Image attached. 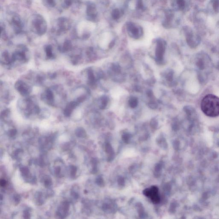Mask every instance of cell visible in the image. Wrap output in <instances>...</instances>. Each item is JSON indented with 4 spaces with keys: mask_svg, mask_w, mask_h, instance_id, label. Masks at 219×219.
<instances>
[{
    "mask_svg": "<svg viewBox=\"0 0 219 219\" xmlns=\"http://www.w3.org/2000/svg\"><path fill=\"white\" fill-rule=\"evenodd\" d=\"M15 88L22 95H26L30 93V88L22 81H18L15 84Z\"/></svg>",
    "mask_w": 219,
    "mask_h": 219,
    "instance_id": "obj_8",
    "label": "cell"
},
{
    "mask_svg": "<svg viewBox=\"0 0 219 219\" xmlns=\"http://www.w3.org/2000/svg\"><path fill=\"white\" fill-rule=\"evenodd\" d=\"M87 16L91 20L94 19L97 16V10L95 4L93 3H88L87 8Z\"/></svg>",
    "mask_w": 219,
    "mask_h": 219,
    "instance_id": "obj_9",
    "label": "cell"
},
{
    "mask_svg": "<svg viewBox=\"0 0 219 219\" xmlns=\"http://www.w3.org/2000/svg\"><path fill=\"white\" fill-rule=\"evenodd\" d=\"M122 12L118 9L114 10L112 12L111 16L115 20L119 19L121 16Z\"/></svg>",
    "mask_w": 219,
    "mask_h": 219,
    "instance_id": "obj_13",
    "label": "cell"
},
{
    "mask_svg": "<svg viewBox=\"0 0 219 219\" xmlns=\"http://www.w3.org/2000/svg\"><path fill=\"white\" fill-rule=\"evenodd\" d=\"M201 108L206 116L215 117L219 116V97L213 94L205 95L201 102Z\"/></svg>",
    "mask_w": 219,
    "mask_h": 219,
    "instance_id": "obj_1",
    "label": "cell"
},
{
    "mask_svg": "<svg viewBox=\"0 0 219 219\" xmlns=\"http://www.w3.org/2000/svg\"><path fill=\"white\" fill-rule=\"evenodd\" d=\"M12 24L14 29L17 33L20 32L21 30V25L20 19L18 16H15L12 19Z\"/></svg>",
    "mask_w": 219,
    "mask_h": 219,
    "instance_id": "obj_11",
    "label": "cell"
},
{
    "mask_svg": "<svg viewBox=\"0 0 219 219\" xmlns=\"http://www.w3.org/2000/svg\"><path fill=\"white\" fill-rule=\"evenodd\" d=\"M45 51L46 52L47 57L49 58H51L52 57V47L51 45H47L45 47Z\"/></svg>",
    "mask_w": 219,
    "mask_h": 219,
    "instance_id": "obj_19",
    "label": "cell"
},
{
    "mask_svg": "<svg viewBox=\"0 0 219 219\" xmlns=\"http://www.w3.org/2000/svg\"><path fill=\"white\" fill-rule=\"evenodd\" d=\"M3 58L4 60L7 62H10V60L9 55L8 52H4L3 54Z\"/></svg>",
    "mask_w": 219,
    "mask_h": 219,
    "instance_id": "obj_25",
    "label": "cell"
},
{
    "mask_svg": "<svg viewBox=\"0 0 219 219\" xmlns=\"http://www.w3.org/2000/svg\"><path fill=\"white\" fill-rule=\"evenodd\" d=\"M137 7L139 9H142L143 8V1L142 0H137Z\"/></svg>",
    "mask_w": 219,
    "mask_h": 219,
    "instance_id": "obj_26",
    "label": "cell"
},
{
    "mask_svg": "<svg viewBox=\"0 0 219 219\" xmlns=\"http://www.w3.org/2000/svg\"><path fill=\"white\" fill-rule=\"evenodd\" d=\"M196 67L200 72L209 69L211 64V60L209 57L205 54H199L197 56L196 62Z\"/></svg>",
    "mask_w": 219,
    "mask_h": 219,
    "instance_id": "obj_4",
    "label": "cell"
},
{
    "mask_svg": "<svg viewBox=\"0 0 219 219\" xmlns=\"http://www.w3.org/2000/svg\"><path fill=\"white\" fill-rule=\"evenodd\" d=\"M59 26L62 30H68L69 27V22L66 20L65 18L60 19L59 20Z\"/></svg>",
    "mask_w": 219,
    "mask_h": 219,
    "instance_id": "obj_12",
    "label": "cell"
},
{
    "mask_svg": "<svg viewBox=\"0 0 219 219\" xmlns=\"http://www.w3.org/2000/svg\"><path fill=\"white\" fill-rule=\"evenodd\" d=\"M10 136L11 137L14 136L16 134V129H12L9 132Z\"/></svg>",
    "mask_w": 219,
    "mask_h": 219,
    "instance_id": "obj_29",
    "label": "cell"
},
{
    "mask_svg": "<svg viewBox=\"0 0 219 219\" xmlns=\"http://www.w3.org/2000/svg\"><path fill=\"white\" fill-rule=\"evenodd\" d=\"M129 104L131 108H136L137 106V104H138V101H137V99L135 97H131L130 99Z\"/></svg>",
    "mask_w": 219,
    "mask_h": 219,
    "instance_id": "obj_16",
    "label": "cell"
},
{
    "mask_svg": "<svg viewBox=\"0 0 219 219\" xmlns=\"http://www.w3.org/2000/svg\"><path fill=\"white\" fill-rule=\"evenodd\" d=\"M176 3L179 10H182L185 9L186 6L185 0H176Z\"/></svg>",
    "mask_w": 219,
    "mask_h": 219,
    "instance_id": "obj_17",
    "label": "cell"
},
{
    "mask_svg": "<svg viewBox=\"0 0 219 219\" xmlns=\"http://www.w3.org/2000/svg\"><path fill=\"white\" fill-rule=\"evenodd\" d=\"M72 47L71 42L69 40H67L63 45V49L64 51H67L71 49Z\"/></svg>",
    "mask_w": 219,
    "mask_h": 219,
    "instance_id": "obj_22",
    "label": "cell"
},
{
    "mask_svg": "<svg viewBox=\"0 0 219 219\" xmlns=\"http://www.w3.org/2000/svg\"><path fill=\"white\" fill-rule=\"evenodd\" d=\"M144 194L146 196L150 197L153 203H158L160 202L159 189L156 187L153 186L151 188L146 189L144 191Z\"/></svg>",
    "mask_w": 219,
    "mask_h": 219,
    "instance_id": "obj_5",
    "label": "cell"
},
{
    "mask_svg": "<svg viewBox=\"0 0 219 219\" xmlns=\"http://www.w3.org/2000/svg\"><path fill=\"white\" fill-rule=\"evenodd\" d=\"M79 103L77 101H73L69 103L64 110V114L67 117H69L70 116L73 110L77 107L79 104Z\"/></svg>",
    "mask_w": 219,
    "mask_h": 219,
    "instance_id": "obj_10",
    "label": "cell"
},
{
    "mask_svg": "<svg viewBox=\"0 0 219 219\" xmlns=\"http://www.w3.org/2000/svg\"><path fill=\"white\" fill-rule=\"evenodd\" d=\"M113 70L116 73H119L121 71L120 67L118 64H113Z\"/></svg>",
    "mask_w": 219,
    "mask_h": 219,
    "instance_id": "obj_23",
    "label": "cell"
},
{
    "mask_svg": "<svg viewBox=\"0 0 219 219\" xmlns=\"http://www.w3.org/2000/svg\"><path fill=\"white\" fill-rule=\"evenodd\" d=\"M43 3L47 7L53 8L55 6V0H42Z\"/></svg>",
    "mask_w": 219,
    "mask_h": 219,
    "instance_id": "obj_15",
    "label": "cell"
},
{
    "mask_svg": "<svg viewBox=\"0 0 219 219\" xmlns=\"http://www.w3.org/2000/svg\"><path fill=\"white\" fill-rule=\"evenodd\" d=\"M127 30L130 34L135 39H138L142 35V30L141 27H137L132 22H128L127 25Z\"/></svg>",
    "mask_w": 219,
    "mask_h": 219,
    "instance_id": "obj_6",
    "label": "cell"
},
{
    "mask_svg": "<svg viewBox=\"0 0 219 219\" xmlns=\"http://www.w3.org/2000/svg\"><path fill=\"white\" fill-rule=\"evenodd\" d=\"M173 71H170L167 74V76H166V78H167V80H169V81H172L173 80Z\"/></svg>",
    "mask_w": 219,
    "mask_h": 219,
    "instance_id": "obj_24",
    "label": "cell"
},
{
    "mask_svg": "<svg viewBox=\"0 0 219 219\" xmlns=\"http://www.w3.org/2000/svg\"><path fill=\"white\" fill-rule=\"evenodd\" d=\"M212 6L216 13L219 12V0H212Z\"/></svg>",
    "mask_w": 219,
    "mask_h": 219,
    "instance_id": "obj_14",
    "label": "cell"
},
{
    "mask_svg": "<svg viewBox=\"0 0 219 219\" xmlns=\"http://www.w3.org/2000/svg\"><path fill=\"white\" fill-rule=\"evenodd\" d=\"M147 95H148V96H150V97H151V96H152V92L151 90H149V91H148V92H147Z\"/></svg>",
    "mask_w": 219,
    "mask_h": 219,
    "instance_id": "obj_34",
    "label": "cell"
},
{
    "mask_svg": "<svg viewBox=\"0 0 219 219\" xmlns=\"http://www.w3.org/2000/svg\"><path fill=\"white\" fill-rule=\"evenodd\" d=\"M32 27L35 32L41 36L45 34L47 30V23L40 15H36L32 22Z\"/></svg>",
    "mask_w": 219,
    "mask_h": 219,
    "instance_id": "obj_2",
    "label": "cell"
},
{
    "mask_svg": "<svg viewBox=\"0 0 219 219\" xmlns=\"http://www.w3.org/2000/svg\"><path fill=\"white\" fill-rule=\"evenodd\" d=\"M85 99L86 97H85L84 96H80V97H79V98H78V99L77 100V101L79 103H80L84 102V101L85 100Z\"/></svg>",
    "mask_w": 219,
    "mask_h": 219,
    "instance_id": "obj_30",
    "label": "cell"
},
{
    "mask_svg": "<svg viewBox=\"0 0 219 219\" xmlns=\"http://www.w3.org/2000/svg\"><path fill=\"white\" fill-rule=\"evenodd\" d=\"M114 45H115V41H114V40H113V41H112V42L110 43L109 46V47L110 48H112L113 47Z\"/></svg>",
    "mask_w": 219,
    "mask_h": 219,
    "instance_id": "obj_33",
    "label": "cell"
},
{
    "mask_svg": "<svg viewBox=\"0 0 219 219\" xmlns=\"http://www.w3.org/2000/svg\"><path fill=\"white\" fill-rule=\"evenodd\" d=\"M108 103V98L106 96H104L101 99V105L100 108L102 109L104 108L107 106Z\"/></svg>",
    "mask_w": 219,
    "mask_h": 219,
    "instance_id": "obj_18",
    "label": "cell"
},
{
    "mask_svg": "<svg viewBox=\"0 0 219 219\" xmlns=\"http://www.w3.org/2000/svg\"><path fill=\"white\" fill-rule=\"evenodd\" d=\"M149 107L151 108L156 109L158 107V105L157 104L154 102H151L149 104Z\"/></svg>",
    "mask_w": 219,
    "mask_h": 219,
    "instance_id": "obj_28",
    "label": "cell"
},
{
    "mask_svg": "<svg viewBox=\"0 0 219 219\" xmlns=\"http://www.w3.org/2000/svg\"><path fill=\"white\" fill-rule=\"evenodd\" d=\"M46 99L49 101L52 102L54 100V95L52 92L50 90H48L46 91V94H45Z\"/></svg>",
    "mask_w": 219,
    "mask_h": 219,
    "instance_id": "obj_21",
    "label": "cell"
},
{
    "mask_svg": "<svg viewBox=\"0 0 219 219\" xmlns=\"http://www.w3.org/2000/svg\"><path fill=\"white\" fill-rule=\"evenodd\" d=\"M88 80L90 83L93 84L95 81V77L93 71L91 69L89 70L88 72Z\"/></svg>",
    "mask_w": 219,
    "mask_h": 219,
    "instance_id": "obj_20",
    "label": "cell"
},
{
    "mask_svg": "<svg viewBox=\"0 0 219 219\" xmlns=\"http://www.w3.org/2000/svg\"><path fill=\"white\" fill-rule=\"evenodd\" d=\"M76 171V167H74L71 168V175H75Z\"/></svg>",
    "mask_w": 219,
    "mask_h": 219,
    "instance_id": "obj_32",
    "label": "cell"
},
{
    "mask_svg": "<svg viewBox=\"0 0 219 219\" xmlns=\"http://www.w3.org/2000/svg\"><path fill=\"white\" fill-rule=\"evenodd\" d=\"M165 43L162 40L157 41V46L155 51L156 60L158 61H161L163 60V55L165 51Z\"/></svg>",
    "mask_w": 219,
    "mask_h": 219,
    "instance_id": "obj_7",
    "label": "cell"
},
{
    "mask_svg": "<svg viewBox=\"0 0 219 219\" xmlns=\"http://www.w3.org/2000/svg\"><path fill=\"white\" fill-rule=\"evenodd\" d=\"M6 184H7V182H6V181L5 180L1 179V182H0V184H1V186L3 187L5 186Z\"/></svg>",
    "mask_w": 219,
    "mask_h": 219,
    "instance_id": "obj_31",
    "label": "cell"
},
{
    "mask_svg": "<svg viewBox=\"0 0 219 219\" xmlns=\"http://www.w3.org/2000/svg\"><path fill=\"white\" fill-rule=\"evenodd\" d=\"M45 185L49 186L50 184V181L49 180H47L45 182Z\"/></svg>",
    "mask_w": 219,
    "mask_h": 219,
    "instance_id": "obj_35",
    "label": "cell"
},
{
    "mask_svg": "<svg viewBox=\"0 0 219 219\" xmlns=\"http://www.w3.org/2000/svg\"><path fill=\"white\" fill-rule=\"evenodd\" d=\"M187 43L191 48H195L199 45L201 39L199 36L196 35L192 29L189 27L185 28Z\"/></svg>",
    "mask_w": 219,
    "mask_h": 219,
    "instance_id": "obj_3",
    "label": "cell"
},
{
    "mask_svg": "<svg viewBox=\"0 0 219 219\" xmlns=\"http://www.w3.org/2000/svg\"><path fill=\"white\" fill-rule=\"evenodd\" d=\"M71 3H72V0H64V7L68 8L71 6Z\"/></svg>",
    "mask_w": 219,
    "mask_h": 219,
    "instance_id": "obj_27",
    "label": "cell"
}]
</instances>
